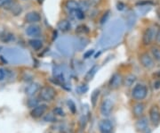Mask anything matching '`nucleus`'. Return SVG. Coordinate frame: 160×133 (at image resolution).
Wrapping results in <instances>:
<instances>
[{
  "label": "nucleus",
  "instance_id": "obj_1",
  "mask_svg": "<svg viewBox=\"0 0 160 133\" xmlns=\"http://www.w3.org/2000/svg\"><path fill=\"white\" fill-rule=\"evenodd\" d=\"M56 96V90L51 86H44L39 89V98L43 101L50 102Z\"/></svg>",
  "mask_w": 160,
  "mask_h": 133
},
{
  "label": "nucleus",
  "instance_id": "obj_2",
  "mask_svg": "<svg viewBox=\"0 0 160 133\" xmlns=\"http://www.w3.org/2000/svg\"><path fill=\"white\" fill-rule=\"evenodd\" d=\"M148 95V88L143 84H137L133 87L132 90V96L138 101L143 100Z\"/></svg>",
  "mask_w": 160,
  "mask_h": 133
},
{
  "label": "nucleus",
  "instance_id": "obj_3",
  "mask_svg": "<svg viewBox=\"0 0 160 133\" xmlns=\"http://www.w3.org/2000/svg\"><path fill=\"white\" fill-rule=\"evenodd\" d=\"M150 118L152 124L154 126H158L160 124V109L159 107L157 105H152L150 109Z\"/></svg>",
  "mask_w": 160,
  "mask_h": 133
},
{
  "label": "nucleus",
  "instance_id": "obj_4",
  "mask_svg": "<svg viewBox=\"0 0 160 133\" xmlns=\"http://www.w3.org/2000/svg\"><path fill=\"white\" fill-rule=\"evenodd\" d=\"M113 102H112L111 99H109V98L104 99L103 101L102 102L101 107H100V111H101L102 115H103V116L110 115L112 110H113Z\"/></svg>",
  "mask_w": 160,
  "mask_h": 133
},
{
  "label": "nucleus",
  "instance_id": "obj_5",
  "mask_svg": "<svg viewBox=\"0 0 160 133\" xmlns=\"http://www.w3.org/2000/svg\"><path fill=\"white\" fill-rule=\"evenodd\" d=\"M41 33H42L41 27L38 24H36V23L30 24L26 29V34L28 35V37H31L33 38H37L38 37H40Z\"/></svg>",
  "mask_w": 160,
  "mask_h": 133
},
{
  "label": "nucleus",
  "instance_id": "obj_6",
  "mask_svg": "<svg viewBox=\"0 0 160 133\" xmlns=\"http://www.w3.org/2000/svg\"><path fill=\"white\" fill-rule=\"evenodd\" d=\"M140 63L146 69H151L154 67V59L148 53H143L140 56Z\"/></svg>",
  "mask_w": 160,
  "mask_h": 133
},
{
  "label": "nucleus",
  "instance_id": "obj_7",
  "mask_svg": "<svg viewBox=\"0 0 160 133\" xmlns=\"http://www.w3.org/2000/svg\"><path fill=\"white\" fill-rule=\"evenodd\" d=\"M156 33L153 30V29L147 28L145 29V31L143 32V36H142V43L144 46H149L151 45L153 41V39L155 38Z\"/></svg>",
  "mask_w": 160,
  "mask_h": 133
},
{
  "label": "nucleus",
  "instance_id": "obj_8",
  "mask_svg": "<svg viewBox=\"0 0 160 133\" xmlns=\"http://www.w3.org/2000/svg\"><path fill=\"white\" fill-rule=\"evenodd\" d=\"M47 105L45 104H40V105H37L36 106L33 107L32 111L30 112V114L32 117L34 118H40L42 117L45 113L47 112Z\"/></svg>",
  "mask_w": 160,
  "mask_h": 133
},
{
  "label": "nucleus",
  "instance_id": "obj_9",
  "mask_svg": "<svg viewBox=\"0 0 160 133\" xmlns=\"http://www.w3.org/2000/svg\"><path fill=\"white\" fill-rule=\"evenodd\" d=\"M123 82H124V79L121 76V74L119 73H115L112 75L111 79L110 80V82H109V86L110 88L116 89V88H118L120 86L122 85Z\"/></svg>",
  "mask_w": 160,
  "mask_h": 133
},
{
  "label": "nucleus",
  "instance_id": "obj_10",
  "mask_svg": "<svg viewBox=\"0 0 160 133\" xmlns=\"http://www.w3.org/2000/svg\"><path fill=\"white\" fill-rule=\"evenodd\" d=\"M41 15L37 11H31L28 12V14L25 15V21L26 22L30 23V24H34V23H38L41 21Z\"/></svg>",
  "mask_w": 160,
  "mask_h": 133
},
{
  "label": "nucleus",
  "instance_id": "obj_11",
  "mask_svg": "<svg viewBox=\"0 0 160 133\" xmlns=\"http://www.w3.org/2000/svg\"><path fill=\"white\" fill-rule=\"evenodd\" d=\"M5 9L10 11V12H11L13 15H15V16L20 14L21 12H22V7H21V6L20 5L19 3H17L15 0H12V1L10 2L9 5H8Z\"/></svg>",
  "mask_w": 160,
  "mask_h": 133
},
{
  "label": "nucleus",
  "instance_id": "obj_12",
  "mask_svg": "<svg viewBox=\"0 0 160 133\" xmlns=\"http://www.w3.org/2000/svg\"><path fill=\"white\" fill-rule=\"evenodd\" d=\"M135 128L138 131L143 132L149 129V121L146 117H141L139 118L135 123Z\"/></svg>",
  "mask_w": 160,
  "mask_h": 133
},
{
  "label": "nucleus",
  "instance_id": "obj_13",
  "mask_svg": "<svg viewBox=\"0 0 160 133\" xmlns=\"http://www.w3.org/2000/svg\"><path fill=\"white\" fill-rule=\"evenodd\" d=\"M57 29L62 32V33H66V32H69L70 29H71V23L69 20L66 19H62L61 21L58 22L57 23Z\"/></svg>",
  "mask_w": 160,
  "mask_h": 133
},
{
  "label": "nucleus",
  "instance_id": "obj_14",
  "mask_svg": "<svg viewBox=\"0 0 160 133\" xmlns=\"http://www.w3.org/2000/svg\"><path fill=\"white\" fill-rule=\"evenodd\" d=\"M99 129L102 131V133L111 132L112 130H113V125H112L110 121L104 119V120H102L99 123Z\"/></svg>",
  "mask_w": 160,
  "mask_h": 133
},
{
  "label": "nucleus",
  "instance_id": "obj_15",
  "mask_svg": "<svg viewBox=\"0 0 160 133\" xmlns=\"http://www.w3.org/2000/svg\"><path fill=\"white\" fill-rule=\"evenodd\" d=\"M40 89V85L38 82H31L30 84H28L25 89V93L26 95L28 96H34L38 91H39Z\"/></svg>",
  "mask_w": 160,
  "mask_h": 133
},
{
  "label": "nucleus",
  "instance_id": "obj_16",
  "mask_svg": "<svg viewBox=\"0 0 160 133\" xmlns=\"http://www.w3.org/2000/svg\"><path fill=\"white\" fill-rule=\"evenodd\" d=\"M28 45L35 51H39L43 48V42H42V40L38 39V38H31V39H29L28 40Z\"/></svg>",
  "mask_w": 160,
  "mask_h": 133
},
{
  "label": "nucleus",
  "instance_id": "obj_17",
  "mask_svg": "<svg viewBox=\"0 0 160 133\" xmlns=\"http://www.w3.org/2000/svg\"><path fill=\"white\" fill-rule=\"evenodd\" d=\"M144 109H145V105L143 103H137L133 105L132 107V112L134 116L136 117H141V115L143 114L144 112Z\"/></svg>",
  "mask_w": 160,
  "mask_h": 133
},
{
  "label": "nucleus",
  "instance_id": "obj_18",
  "mask_svg": "<svg viewBox=\"0 0 160 133\" xmlns=\"http://www.w3.org/2000/svg\"><path fill=\"white\" fill-rule=\"evenodd\" d=\"M65 7L68 10H69L70 12H73V11L79 8V4L76 0H66Z\"/></svg>",
  "mask_w": 160,
  "mask_h": 133
},
{
  "label": "nucleus",
  "instance_id": "obj_19",
  "mask_svg": "<svg viewBox=\"0 0 160 133\" xmlns=\"http://www.w3.org/2000/svg\"><path fill=\"white\" fill-rule=\"evenodd\" d=\"M13 38H14L13 34H12V33H10V32H3V33L0 35V39H1L3 42H6V43L12 41Z\"/></svg>",
  "mask_w": 160,
  "mask_h": 133
},
{
  "label": "nucleus",
  "instance_id": "obj_20",
  "mask_svg": "<svg viewBox=\"0 0 160 133\" xmlns=\"http://www.w3.org/2000/svg\"><path fill=\"white\" fill-rule=\"evenodd\" d=\"M96 71H97V66L96 65H94V66L92 67L89 71H88V72L86 73V75H85V79L86 81H90L93 78H94V74L96 73Z\"/></svg>",
  "mask_w": 160,
  "mask_h": 133
},
{
  "label": "nucleus",
  "instance_id": "obj_21",
  "mask_svg": "<svg viewBox=\"0 0 160 133\" xmlns=\"http://www.w3.org/2000/svg\"><path fill=\"white\" fill-rule=\"evenodd\" d=\"M100 93H101L100 89H95V90L93 91V93H92V95H91V102H92V105H93L94 107L96 105V103H97V101H98Z\"/></svg>",
  "mask_w": 160,
  "mask_h": 133
},
{
  "label": "nucleus",
  "instance_id": "obj_22",
  "mask_svg": "<svg viewBox=\"0 0 160 133\" xmlns=\"http://www.w3.org/2000/svg\"><path fill=\"white\" fill-rule=\"evenodd\" d=\"M136 80V77L135 75H133V74H130V75H128V76L126 77L125 79V85L127 86V87H131V86L134 83V81Z\"/></svg>",
  "mask_w": 160,
  "mask_h": 133
},
{
  "label": "nucleus",
  "instance_id": "obj_23",
  "mask_svg": "<svg viewBox=\"0 0 160 133\" xmlns=\"http://www.w3.org/2000/svg\"><path fill=\"white\" fill-rule=\"evenodd\" d=\"M151 53L153 58L157 61H160V48L158 47H152L151 48Z\"/></svg>",
  "mask_w": 160,
  "mask_h": 133
},
{
  "label": "nucleus",
  "instance_id": "obj_24",
  "mask_svg": "<svg viewBox=\"0 0 160 133\" xmlns=\"http://www.w3.org/2000/svg\"><path fill=\"white\" fill-rule=\"evenodd\" d=\"M78 4H79V8L83 10L84 12L89 9V7L91 6L90 2L88 0H81V1L78 2Z\"/></svg>",
  "mask_w": 160,
  "mask_h": 133
},
{
  "label": "nucleus",
  "instance_id": "obj_25",
  "mask_svg": "<svg viewBox=\"0 0 160 133\" xmlns=\"http://www.w3.org/2000/svg\"><path fill=\"white\" fill-rule=\"evenodd\" d=\"M73 12H74V14H75V17L76 18V19H78V20L85 19V12H84V11H83L82 9L78 8V9L73 11Z\"/></svg>",
  "mask_w": 160,
  "mask_h": 133
},
{
  "label": "nucleus",
  "instance_id": "obj_26",
  "mask_svg": "<svg viewBox=\"0 0 160 133\" xmlns=\"http://www.w3.org/2000/svg\"><path fill=\"white\" fill-rule=\"evenodd\" d=\"M89 31V29L88 28L85 26V25H80V26H78L76 29V33H87Z\"/></svg>",
  "mask_w": 160,
  "mask_h": 133
},
{
  "label": "nucleus",
  "instance_id": "obj_27",
  "mask_svg": "<svg viewBox=\"0 0 160 133\" xmlns=\"http://www.w3.org/2000/svg\"><path fill=\"white\" fill-rule=\"evenodd\" d=\"M44 120H45L46 122L53 123V122H54V121L56 120V118H55V115L54 114H48L44 117Z\"/></svg>",
  "mask_w": 160,
  "mask_h": 133
},
{
  "label": "nucleus",
  "instance_id": "obj_28",
  "mask_svg": "<svg viewBox=\"0 0 160 133\" xmlns=\"http://www.w3.org/2000/svg\"><path fill=\"white\" fill-rule=\"evenodd\" d=\"M109 17H110V11H107L106 13H104L103 14H102V16L101 17V19H100V23H101V24H104V23L107 22V20H108Z\"/></svg>",
  "mask_w": 160,
  "mask_h": 133
},
{
  "label": "nucleus",
  "instance_id": "obj_29",
  "mask_svg": "<svg viewBox=\"0 0 160 133\" xmlns=\"http://www.w3.org/2000/svg\"><path fill=\"white\" fill-rule=\"evenodd\" d=\"M68 105L69 106V109H70L71 113H72V114H76V107L75 103H74L72 100H69V101H68Z\"/></svg>",
  "mask_w": 160,
  "mask_h": 133
},
{
  "label": "nucleus",
  "instance_id": "obj_30",
  "mask_svg": "<svg viewBox=\"0 0 160 133\" xmlns=\"http://www.w3.org/2000/svg\"><path fill=\"white\" fill-rule=\"evenodd\" d=\"M54 114H56V115H59V116H64L65 115V113L64 111L62 110V108L61 107H56L54 109Z\"/></svg>",
  "mask_w": 160,
  "mask_h": 133
},
{
  "label": "nucleus",
  "instance_id": "obj_31",
  "mask_svg": "<svg viewBox=\"0 0 160 133\" xmlns=\"http://www.w3.org/2000/svg\"><path fill=\"white\" fill-rule=\"evenodd\" d=\"M12 0H0V8H6Z\"/></svg>",
  "mask_w": 160,
  "mask_h": 133
},
{
  "label": "nucleus",
  "instance_id": "obj_32",
  "mask_svg": "<svg viewBox=\"0 0 160 133\" xmlns=\"http://www.w3.org/2000/svg\"><path fill=\"white\" fill-rule=\"evenodd\" d=\"M94 54V50H93V49L88 50L87 52H85V54H84V58H89V57H92Z\"/></svg>",
  "mask_w": 160,
  "mask_h": 133
},
{
  "label": "nucleus",
  "instance_id": "obj_33",
  "mask_svg": "<svg viewBox=\"0 0 160 133\" xmlns=\"http://www.w3.org/2000/svg\"><path fill=\"white\" fill-rule=\"evenodd\" d=\"M117 10H119V11H122L124 9V7H125V5L121 3V2H119V3H117Z\"/></svg>",
  "mask_w": 160,
  "mask_h": 133
},
{
  "label": "nucleus",
  "instance_id": "obj_34",
  "mask_svg": "<svg viewBox=\"0 0 160 133\" xmlns=\"http://www.w3.org/2000/svg\"><path fill=\"white\" fill-rule=\"evenodd\" d=\"M4 79H5V72H4V70L0 69V81L3 80Z\"/></svg>",
  "mask_w": 160,
  "mask_h": 133
},
{
  "label": "nucleus",
  "instance_id": "obj_35",
  "mask_svg": "<svg viewBox=\"0 0 160 133\" xmlns=\"http://www.w3.org/2000/svg\"><path fill=\"white\" fill-rule=\"evenodd\" d=\"M156 40H157V42L158 43H160V29L156 33Z\"/></svg>",
  "mask_w": 160,
  "mask_h": 133
},
{
  "label": "nucleus",
  "instance_id": "obj_36",
  "mask_svg": "<svg viewBox=\"0 0 160 133\" xmlns=\"http://www.w3.org/2000/svg\"><path fill=\"white\" fill-rule=\"evenodd\" d=\"M88 1L90 2V4H91V5H92V4H93V5H97V4H98V3H99L101 0H88Z\"/></svg>",
  "mask_w": 160,
  "mask_h": 133
},
{
  "label": "nucleus",
  "instance_id": "obj_37",
  "mask_svg": "<svg viewBox=\"0 0 160 133\" xmlns=\"http://www.w3.org/2000/svg\"><path fill=\"white\" fill-rule=\"evenodd\" d=\"M108 133H111V132H108Z\"/></svg>",
  "mask_w": 160,
  "mask_h": 133
},
{
  "label": "nucleus",
  "instance_id": "obj_38",
  "mask_svg": "<svg viewBox=\"0 0 160 133\" xmlns=\"http://www.w3.org/2000/svg\"><path fill=\"white\" fill-rule=\"evenodd\" d=\"M159 17H160V15H159Z\"/></svg>",
  "mask_w": 160,
  "mask_h": 133
}]
</instances>
